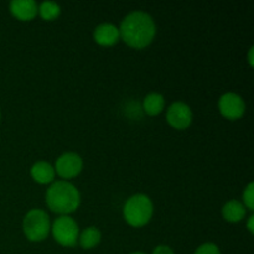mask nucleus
Masks as SVG:
<instances>
[{
	"label": "nucleus",
	"instance_id": "9",
	"mask_svg": "<svg viewBox=\"0 0 254 254\" xmlns=\"http://www.w3.org/2000/svg\"><path fill=\"white\" fill-rule=\"evenodd\" d=\"M93 40L96 44L103 47H111L121 41L118 26L111 22L99 24L93 31Z\"/></svg>",
	"mask_w": 254,
	"mask_h": 254
},
{
	"label": "nucleus",
	"instance_id": "18",
	"mask_svg": "<svg viewBox=\"0 0 254 254\" xmlns=\"http://www.w3.org/2000/svg\"><path fill=\"white\" fill-rule=\"evenodd\" d=\"M151 254H175L173 248L168 245H159L153 250Z\"/></svg>",
	"mask_w": 254,
	"mask_h": 254
},
{
	"label": "nucleus",
	"instance_id": "15",
	"mask_svg": "<svg viewBox=\"0 0 254 254\" xmlns=\"http://www.w3.org/2000/svg\"><path fill=\"white\" fill-rule=\"evenodd\" d=\"M37 15L45 21H55L61 15V6L54 1H44L39 5Z\"/></svg>",
	"mask_w": 254,
	"mask_h": 254
},
{
	"label": "nucleus",
	"instance_id": "16",
	"mask_svg": "<svg viewBox=\"0 0 254 254\" xmlns=\"http://www.w3.org/2000/svg\"><path fill=\"white\" fill-rule=\"evenodd\" d=\"M242 200L243 205L247 210H250L251 212L254 210V184L250 183L246 186L245 191L242 193Z\"/></svg>",
	"mask_w": 254,
	"mask_h": 254
},
{
	"label": "nucleus",
	"instance_id": "22",
	"mask_svg": "<svg viewBox=\"0 0 254 254\" xmlns=\"http://www.w3.org/2000/svg\"><path fill=\"white\" fill-rule=\"evenodd\" d=\"M0 119H1V112H0Z\"/></svg>",
	"mask_w": 254,
	"mask_h": 254
},
{
	"label": "nucleus",
	"instance_id": "3",
	"mask_svg": "<svg viewBox=\"0 0 254 254\" xmlns=\"http://www.w3.org/2000/svg\"><path fill=\"white\" fill-rule=\"evenodd\" d=\"M154 215V203L144 193H135L126 201L123 206V217L129 226L144 227L151 221Z\"/></svg>",
	"mask_w": 254,
	"mask_h": 254
},
{
	"label": "nucleus",
	"instance_id": "17",
	"mask_svg": "<svg viewBox=\"0 0 254 254\" xmlns=\"http://www.w3.org/2000/svg\"><path fill=\"white\" fill-rule=\"evenodd\" d=\"M193 254H221V250L216 243L206 242L198 246Z\"/></svg>",
	"mask_w": 254,
	"mask_h": 254
},
{
	"label": "nucleus",
	"instance_id": "5",
	"mask_svg": "<svg viewBox=\"0 0 254 254\" xmlns=\"http://www.w3.org/2000/svg\"><path fill=\"white\" fill-rule=\"evenodd\" d=\"M50 233L55 242L66 248H72L78 243L79 227L78 223L71 216H59L51 223Z\"/></svg>",
	"mask_w": 254,
	"mask_h": 254
},
{
	"label": "nucleus",
	"instance_id": "12",
	"mask_svg": "<svg viewBox=\"0 0 254 254\" xmlns=\"http://www.w3.org/2000/svg\"><path fill=\"white\" fill-rule=\"evenodd\" d=\"M222 218L228 223H238L243 221L247 216V208L241 201L231 200L225 203L221 210Z\"/></svg>",
	"mask_w": 254,
	"mask_h": 254
},
{
	"label": "nucleus",
	"instance_id": "13",
	"mask_svg": "<svg viewBox=\"0 0 254 254\" xmlns=\"http://www.w3.org/2000/svg\"><path fill=\"white\" fill-rule=\"evenodd\" d=\"M164 109H165V98L163 94L158 93V92H151V93L146 94L143 101V111L148 116H159L163 113Z\"/></svg>",
	"mask_w": 254,
	"mask_h": 254
},
{
	"label": "nucleus",
	"instance_id": "20",
	"mask_svg": "<svg viewBox=\"0 0 254 254\" xmlns=\"http://www.w3.org/2000/svg\"><path fill=\"white\" fill-rule=\"evenodd\" d=\"M247 59H248V64H250L251 67L254 66V46H251L250 51H248L247 55Z\"/></svg>",
	"mask_w": 254,
	"mask_h": 254
},
{
	"label": "nucleus",
	"instance_id": "19",
	"mask_svg": "<svg viewBox=\"0 0 254 254\" xmlns=\"http://www.w3.org/2000/svg\"><path fill=\"white\" fill-rule=\"evenodd\" d=\"M247 230H248V232L251 233V235H253L254 233V216L253 215H251L250 217H248V220H247Z\"/></svg>",
	"mask_w": 254,
	"mask_h": 254
},
{
	"label": "nucleus",
	"instance_id": "2",
	"mask_svg": "<svg viewBox=\"0 0 254 254\" xmlns=\"http://www.w3.org/2000/svg\"><path fill=\"white\" fill-rule=\"evenodd\" d=\"M45 202L51 212L59 216H69L81 205V192L69 181L56 180L46 190Z\"/></svg>",
	"mask_w": 254,
	"mask_h": 254
},
{
	"label": "nucleus",
	"instance_id": "10",
	"mask_svg": "<svg viewBox=\"0 0 254 254\" xmlns=\"http://www.w3.org/2000/svg\"><path fill=\"white\" fill-rule=\"evenodd\" d=\"M9 10L15 19L27 22L37 16L39 4L34 0H12L9 5Z\"/></svg>",
	"mask_w": 254,
	"mask_h": 254
},
{
	"label": "nucleus",
	"instance_id": "14",
	"mask_svg": "<svg viewBox=\"0 0 254 254\" xmlns=\"http://www.w3.org/2000/svg\"><path fill=\"white\" fill-rule=\"evenodd\" d=\"M102 241V233L94 226H89V227L84 228L83 231L79 232L78 236V243L77 245L81 246L83 250H93L97 246L101 243Z\"/></svg>",
	"mask_w": 254,
	"mask_h": 254
},
{
	"label": "nucleus",
	"instance_id": "8",
	"mask_svg": "<svg viewBox=\"0 0 254 254\" xmlns=\"http://www.w3.org/2000/svg\"><path fill=\"white\" fill-rule=\"evenodd\" d=\"M218 111L228 121H238L246 113V102L240 94L227 92L218 99Z\"/></svg>",
	"mask_w": 254,
	"mask_h": 254
},
{
	"label": "nucleus",
	"instance_id": "21",
	"mask_svg": "<svg viewBox=\"0 0 254 254\" xmlns=\"http://www.w3.org/2000/svg\"><path fill=\"white\" fill-rule=\"evenodd\" d=\"M130 254H146V253H144V252H133V253H130Z\"/></svg>",
	"mask_w": 254,
	"mask_h": 254
},
{
	"label": "nucleus",
	"instance_id": "4",
	"mask_svg": "<svg viewBox=\"0 0 254 254\" xmlns=\"http://www.w3.org/2000/svg\"><path fill=\"white\" fill-rule=\"evenodd\" d=\"M51 230V221L46 211L32 208L22 220V232L30 242L39 243L46 240Z\"/></svg>",
	"mask_w": 254,
	"mask_h": 254
},
{
	"label": "nucleus",
	"instance_id": "6",
	"mask_svg": "<svg viewBox=\"0 0 254 254\" xmlns=\"http://www.w3.org/2000/svg\"><path fill=\"white\" fill-rule=\"evenodd\" d=\"M55 173L62 180H71V179L77 178L83 170V159L81 155L73 151L64 153L56 159L55 161Z\"/></svg>",
	"mask_w": 254,
	"mask_h": 254
},
{
	"label": "nucleus",
	"instance_id": "7",
	"mask_svg": "<svg viewBox=\"0 0 254 254\" xmlns=\"http://www.w3.org/2000/svg\"><path fill=\"white\" fill-rule=\"evenodd\" d=\"M166 122L175 130H185L192 124V109L185 102H174L166 109Z\"/></svg>",
	"mask_w": 254,
	"mask_h": 254
},
{
	"label": "nucleus",
	"instance_id": "1",
	"mask_svg": "<svg viewBox=\"0 0 254 254\" xmlns=\"http://www.w3.org/2000/svg\"><path fill=\"white\" fill-rule=\"evenodd\" d=\"M118 29L122 41L135 50L148 47L156 36V24L154 19L148 12L139 10L127 15Z\"/></svg>",
	"mask_w": 254,
	"mask_h": 254
},
{
	"label": "nucleus",
	"instance_id": "11",
	"mask_svg": "<svg viewBox=\"0 0 254 254\" xmlns=\"http://www.w3.org/2000/svg\"><path fill=\"white\" fill-rule=\"evenodd\" d=\"M30 175L35 183L40 184V185H47V184H52L55 181V173L54 165L44 160L36 161L32 164L31 169H30Z\"/></svg>",
	"mask_w": 254,
	"mask_h": 254
}]
</instances>
